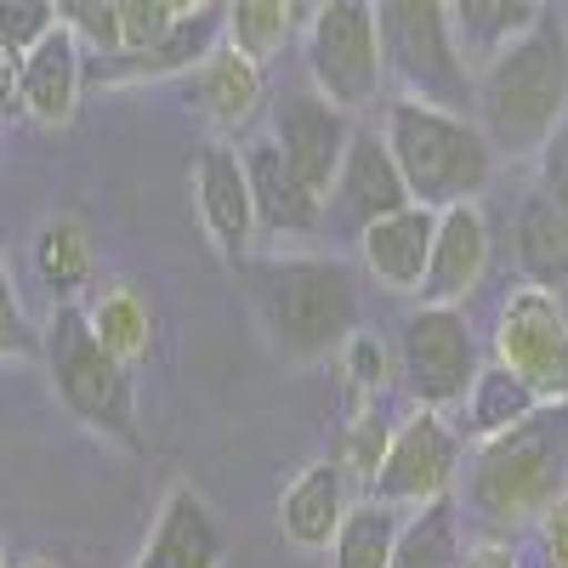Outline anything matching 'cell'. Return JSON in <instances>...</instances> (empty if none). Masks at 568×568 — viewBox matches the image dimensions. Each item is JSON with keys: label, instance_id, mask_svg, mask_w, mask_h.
I'll list each match as a JSON object with an SVG mask.
<instances>
[{"label": "cell", "instance_id": "5b68a950", "mask_svg": "<svg viewBox=\"0 0 568 568\" xmlns=\"http://www.w3.org/2000/svg\"><path fill=\"white\" fill-rule=\"evenodd\" d=\"M375 29H382L387 74H398L404 85V103H426L444 114L471 109L478 80L460 63L449 7H438V0H387V7H375Z\"/></svg>", "mask_w": 568, "mask_h": 568}, {"label": "cell", "instance_id": "d4e9b609", "mask_svg": "<svg viewBox=\"0 0 568 568\" xmlns=\"http://www.w3.org/2000/svg\"><path fill=\"white\" fill-rule=\"evenodd\" d=\"M535 409H540V398L517 382V375L489 364V369H478V382H471V393H466V438L489 444V438L511 433L517 420H529Z\"/></svg>", "mask_w": 568, "mask_h": 568}, {"label": "cell", "instance_id": "d6986e66", "mask_svg": "<svg viewBox=\"0 0 568 568\" xmlns=\"http://www.w3.org/2000/svg\"><path fill=\"white\" fill-rule=\"evenodd\" d=\"M433 233H438V211L426 205H404L398 216L375 222L358 251H364V267L387 284V291H420L426 278V262H433Z\"/></svg>", "mask_w": 568, "mask_h": 568}, {"label": "cell", "instance_id": "2e32d148", "mask_svg": "<svg viewBox=\"0 0 568 568\" xmlns=\"http://www.w3.org/2000/svg\"><path fill=\"white\" fill-rule=\"evenodd\" d=\"M80 80H85L80 40H74V34L63 29V18H58V29L23 58L18 109H23L34 125H69V120H74V103H80Z\"/></svg>", "mask_w": 568, "mask_h": 568}, {"label": "cell", "instance_id": "836d02e7", "mask_svg": "<svg viewBox=\"0 0 568 568\" xmlns=\"http://www.w3.org/2000/svg\"><path fill=\"white\" fill-rule=\"evenodd\" d=\"M540 200L568 216V120L551 131V142L540 149Z\"/></svg>", "mask_w": 568, "mask_h": 568}, {"label": "cell", "instance_id": "277c9868", "mask_svg": "<svg viewBox=\"0 0 568 568\" xmlns=\"http://www.w3.org/2000/svg\"><path fill=\"white\" fill-rule=\"evenodd\" d=\"M382 142H387L404 187H409V200L426 211L478 205V194L495 176V149L471 114H444V109L398 98L387 109Z\"/></svg>", "mask_w": 568, "mask_h": 568}, {"label": "cell", "instance_id": "4dcf8cb0", "mask_svg": "<svg viewBox=\"0 0 568 568\" xmlns=\"http://www.w3.org/2000/svg\"><path fill=\"white\" fill-rule=\"evenodd\" d=\"M63 29L85 45H98L103 58H120V7L114 0H63L58 7Z\"/></svg>", "mask_w": 568, "mask_h": 568}, {"label": "cell", "instance_id": "484cf974", "mask_svg": "<svg viewBox=\"0 0 568 568\" xmlns=\"http://www.w3.org/2000/svg\"><path fill=\"white\" fill-rule=\"evenodd\" d=\"M398 529H404L398 506L364 500V506H353V511L342 517L336 540H329V562H336V568H393Z\"/></svg>", "mask_w": 568, "mask_h": 568}, {"label": "cell", "instance_id": "8992f818", "mask_svg": "<svg viewBox=\"0 0 568 568\" xmlns=\"http://www.w3.org/2000/svg\"><path fill=\"white\" fill-rule=\"evenodd\" d=\"M45 364H52V387L69 404V415H80L85 426L120 438L125 449L142 444L136 433V382L131 364H120L85 324V307L63 302L45 324Z\"/></svg>", "mask_w": 568, "mask_h": 568}, {"label": "cell", "instance_id": "4316f807", "mask_svg": "<svg viewBox=\"0 0 568 568\" xmlns=\"http://www.w3.org/2000/svg\"><path fill=\"white\" fill-rule=\"evenodd\" d=\"M460 511L455 500H433L415 517H404L393 568H460Z\"/></svg>", "mask_w": 568, "mask_h": 568}, {"label": "cell", "instance_id": "e575fe53", "mask_svg": "<svg viewBox=\"0 0 568 568\" xmlns=\"http://www.w3.org/2000/svg\"><path fill=\"white\" fill-rule=\"evenodd\" d=\"M347 375H353V387L358 393H375L387 382V353H382V342L375 336H358L353 329V342H347Z\"/></svg>", "mask_w": 568, "mask_h": 568}, {"label": "cell", "instance_id": "d590c367", "mask_svg": "<svg viewBox=\"0 0 568 568\" xmlns=\"http://www.w3.org/2000/svg\"><path fill=\"white\" fill-rule=\"evenodd\" d=\"M535 535H540V551H546V568H568V495L540 517L535 524Z\"/></svg>", "mask_w": 568, "mask_h": 568}, {"label": "cell", "instance_id": "7402d4cb", "mask_svg": "<svg viewBox=\"0 0 568 568\" xmlns=\"http://www.w3.org/2000/svg\"><path fill=\"white\" fill-rule=\"evenodd\" d=\"M546 18V7L535 0H466V7H449V29H455V45H460V63L471 69H489L511 40H524L535 23Z\"/></svg>", "mask_w": 568, "mask_h": 568}, {"label": "cell", "instance_id": "4fadbf2b", "mask_svg": "<svg viewBox=\"0 0 568 568\" xmlns=\"http://www.w3.org/2000/svg\"><path fill=\"white\" fill-rule=\"evenodd\" d=\"M194 205L200 222L211 233V245L222 251V262L240 267L251 256L256 240V205H251V182H245V160L211 142V149L194 160Z\"/></svg>", "mask_w": 568, "mask_h": 568}, {"label": "cell", "instance_id": "ab89813d", "mask_svg": "<svg viewBox=\"0 0 568 568\" xmlns=\"http://www.w3.org/2000/svg\"><path fill=\"white\" fill-rule=\"evenodd\" d=\"M0 568H12V557H7V540H0Z\"/></svg>", "mask_w": 568, "mask_h": 568}, {"label": "cell", "instance_id": "44dd1931", "mask_svg": "<svg viewBox=\"0 0 568 568\" xmlns=\"http://www.w3.org/2000/svg\"><path fill=\"white\" fill-rule=\"evenodd\" d=\"M227 34V7H182L171 34L154 45L149 58L131 63H103L98 80H160V74H194Z\"/></svg>", "mask_w": 568, "mask_h": 568}, {"label": "cell", "instance_id": "ba28073f", "mask_svg": "<svg viewBox=\"0 0 568 568\" xmlns=\"http://www.w3.org/2000/svg\"><path fill=\"white\" fill-rule=\"evenodd\" d=\"M495 353L500 369L517 375L540 404H568V313L557 307L551 291L524 284L500 302Z\"/></svg>", "mask_w": 568, "mask_h": 568}, {"label": "cell", "instance_id": "603a6c76", "mask_svg": "<svg viewBox=\"0 0 568 568\" xmlns=\"http://www.w3.org/2000/svg\"><path fill=\"white\" fill-rule=\"evenodd\" d=\"M85 324L120 364H136L142 353L154 347V313H149V302H142L131 284H103V291L85 302Z\"/></svg>", "mask_w": 568, "mask_h": 568}, {"label": "cell", "instance_id": "74e56055", "mask_svg": "<svg viewBox=\"0 0 568 568\" xmlns=\"http://www.w3.org/2000/svg\"><path fill=\"white\" fill-rule=\"evenodd\" d=\"M460 568H524V562H517V551H511L506 540H484L478 551H466Z\"/></svg>", "mask_w": 568, "mask_h": 568}, {"label": "cell", "instance_id": "83f0119b", "mask_svg": "<svg viewBox=\"0 0 568 568\" xmlns=\"http://www.w3.org/2000/svg\"><path fill=\"white\" fill-rule=\"evenodd\" d=\"M302 12L307 7H284V0H240V7H227V45L262 69L273 52L296 40V29L307 23Z\"/></svg>", "mask_w": 568, "mask_h": 568}, {"label": "cell", "instance_id": "ffe728a7", "mask_svg": "<svg viewBox=\"0 0 568 568\" xmlns=\"http://www.w3.org/2000/svg\"><path fill=\"white\" fill-rule=\"evenodd\" d=\"M347 478H342V466L336 460H318V466H302L296 471V484L284 489L278 500V529L291 546L302 551H318L336 540L342 529V517H347Z\"/></svg>", "mask_w": 568, "mask_h": 568}, {"label": "cell", "instance_id": "d6a6232c", "mask_svg": "<svg viewBox=\"0 0 568 568\" xmlns=\"http://www.w3.org/2000/svg\"><path fill=\"white\" fill-rule=\"evenodd\" d=\"M34 336H29V318H23V302L12 291V273H7V240H0V358L12 353H29Z\"/></svg>", "mask_w": 568, "mask_h": 568}, {"label": "cell", "instance_id": "7a4b0ae2", "mask_svg": "<svg viewBox=\"0 0 568 568\" xmlns=\"http://www.w3.org/2000/svg\"><path fill=\"white\" fill-rule=\"evenodd\" d=\"M478 114L484 136L500 154H540L551 131L568 120V29L546 12L524 40L478 69Z\"/></svg>", "mask_w": 568, "mask_h": 568}, {"label": "cell", "instance_id": "30bf717a", "mask_svg": "<svg viewBox=\"0 0 568 568\" xmlns=\"http://www.w3.org/2000/svg\"><path fill=\"white\" fill-rule=\"evenodd\" d=\"M460 471V438L455 426L438 415V409H420L409 415L398 433L387 438V455H382V471L364 500L375 506H433V500H449V484Z\"/></svg>", "mask_w": 568, "mask_h": 568}, {"label": "cell", "instance_id": "ac0fdd59", "mask_svg": "<svg viewBox=\"0 0 568 568\" xmlns=\"http://www.w3.org/2000/svg\"><path fill=\"white\" fill-rule=\"evenodd\" d=\"M187 98H194V109L222 131V136H233V131H245L256 114H262V69L251 63V58H240L233 45H216V52L187 74Z\"/></svg>", "mask_w": 568, "mask_h": 568}, {"label": "cell", "instance_id": "9c48e42d", "mask_svg": "<svg viewBox=\"0 0 568 568\" xmlns=\"http://www.w3.org/2000/svg\"><path fill=\"white\" fill-rule=\"evenodd\" d=\"M398 364L404 387L420 398V409L466 404L471 382H478V342L460 307H415L398 329Z\"/></svg>", "mask_w": 568, "mask_h": 568}, {"label": "cell", "instance_id": "f1b7e54d", "mask_svg": "<svg viewBox=\"0 0 568 568\" xmlns=\"http://www.w3.org/2000/svg\"><path fill=\"white\" fill-rule=\"evenodd\" d=\"M91 233H85V222L80 216H52V222H40V233H34V267H40V278L52 284L58 296H74L80 284L91 278Z\"/></svg>", "mask_w": 568, "mask_h": 568}, {"label": "cell", "instance_id": "52a82bcc", "mask_svg": "<svg viewBox=\"0 0 568 568\" xmlns=\"http://www.w3.org/2000/svg\"><path fill=\"white\" fill-rule=\"evenodd\" d=\"M307 80H313L318 98L342 114H358V109L375 103V91L387 80L375 7H364V0L307 7Z\"/></svg>", "mask_w": 568, "mask_h": 568}, {"label": "cell", "instance_id": "1f68e13d", "mask_svg": "<svg viewBox=\"0 0 568 568\" xmlns=\"http://www.w3.org/2000/svg\"><path fill=\"white\" fill-rule=\"evenodd\" d=\"M58 29V7L52 0H0V40L12 45V52H34V45Z\"/></svg>", "mask_w": 568, "mask_h": 568}, {"label": "cell", "instance_id": "5bb4252c", "mask_svg": "<svg viewBox=\"0 0 568 568\" xmlns=\"http://www.w3.org/2000/svg\"><path fill=\"white\" fill-rule=\"evenodd\" d=\"M489 267V222L478 205H449L438 211V233H433V262H426L420 296L426 307H460L478 278Z\"/></svg>", "mask_w": 568, "mask_h": 568}, {"label": "cell", "instance_id": "f546056e", "mask_svg": "<svg viewBox=\"0 0 568 568\" xmlns=\"http://www.w3.org/2000/svg\"><path fill=\"white\" fill-rule=\"evenodd\" d=\"M114 7H120V58L114 63L149 58L154 45L171 34V23L182 18L176 0H114Z\"/></svg>", "mask_w": 568, "mask_h": 568}, {"label": "cell", "instance_id": "6da1fadb", "mask_svg": "<svg viewBox=\"0 0 568 568\" xmlns=\"http://www.w3.org/2000/svg\"><path fill=\"white\" fill-rule=\"evenodd\" d=\"M568 495V404H540L466 460V506L489 540L535 529Z\"/></svg>", "mask_w": 568, "mask_h": 568}, {"label": "cell", "instance_id": "9a60e30c", "mask_svg": "<svg viewBox=\"0 0 568 568\" xmlns=\"http://www.w3.org/2000/svg\"><path fill=\"white\" fill-rule=\"evenodd\" d=\"M136 568H222V529H216L211 506L187 484H176L160 500L154 535L142 546Z\"/></svg>", "mask_w": 568, "mask_h": 568}, {"label": "cell", "instance_id": "e0dca14e", "mask_svg": "<svg viewBox=\"0 0 568 568\" xmlns=\"http://www.w3.org/2000/svg\"><path fill=\"white\" fill-rule=\"evenodd\" d=\"M240 160H245V182H251L256 227H267V233H318L324 227V205L291 176V165H284L273 136L251 142Z\"/></svg>", "mask_w": 568, "mask_h": 568}, {"label": "cell", "instance_id": "7c38bea8", "mask_svg": "<svg viewBox=\"0 0 568 568\" xmlns=\"http://www.w3.org/2000/svg\"><path fill=\"white\" fill-rule=\"evenodd\" d=\"M404 205H415V200H409L393 154H387V142L375 131H353L347 160L336 171V187H329V200H324V227H342V233H358L364 240L375 222L398 216Z\"/></svg>", "mask_w": 568, "mask_h": 568}, {"label": "cell", "instance_id": "cb8c5ba5", "mask_svg": "<svg viewBox=\"0 0 568 568\" xmlns=\"http://www.w3.org/2000/svg\"><path fill=\"white\" fill-rule=\"evenodd\" d=\"M517 262L535 278V291H551L568 284V216L546 200H529L524 216H517Z\"/></svg>", "mask_w": 568, "mask_h": 568}, {"label": "cell", "instance_id": "8d00e7d4", "mask_svg": "<svg viewBox=\"0 0 568 568\" xmlns=\"http://www.w3.org/2000/svg\"><path fill=\"white\" fill-rule=\"evenodd\" d=\"M18 80H23V52H12V45L0 40V120L23 114L18 109Z\"/></svg>", "mask_w": 568, "mask_h": 568}, {"label": "cell", "instance_id": "f35d334b", "mask_svg": "<svg viewBox=\"0 0 568 568\" xmlns=\"http://www.w3.org/2000/svg\"><path fill=\"white\" fill-rule=\"evenodd\" d=\"M18 568H58V562H52V557H23Z\"/></svg>", "mask_w": 568, "mask_h": 568}, {"label": "cell", "instance_id": "8fae6325", "mask_svg": "<svg viewBox=\"0 0 568 568\" xmlns=\"http://www.w3.org/2000/svg\"><path fill=\"white\" fill-rule=\"evenodd\" d=\"M273 142H278L284 165H291V176L324 205L329 187H336L342 160H347L353 120L342 109H329L318 91H291V98L273 103Z\"/></svg>", "mask_w": 568, "mask_h": 568}, {"label": "cell", "instance_id": "3957f363", "mask_svg": "<svg viewBox=\"0 0 568 568\" xmlns=\"http://www.w3.org/2000/svg\"><path fill=\"white\" fill-rule=\"evenodd\" d=\"M251 291L273 347L291 364H313L353 342L358 278L336 256H273L251 267Z\"/></svg>", "mask_w": 568, "mask_h": 568}]
</instances>
